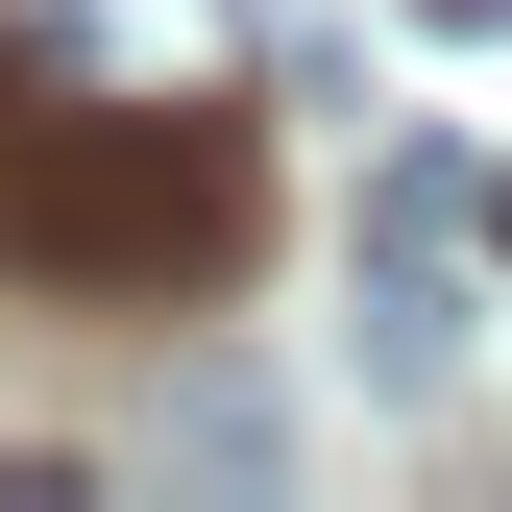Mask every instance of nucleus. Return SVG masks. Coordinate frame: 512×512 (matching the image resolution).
Masks as SVG:
<instances>
[{
    "instance_id": "nucleus-1",
    "label": "nucleus",
    "mask_w": 512,
    "mask_h": 512,
    "mask_svg": "<svg viewBox=\"0 0 512 512\" xmlns=\"http://www.w3.org/2000/svg\"><path fill=\"white\" fill-rule=\"evenodd\" d=\"M269 171H244L220 98H122V74H0V293L74 317H171L244 269Z\"/></svg>"
},
{
    "instance_id": "nucleus-2",
    "label": "nucleus",
    "mask_w": 512,
    "mask_h": 512,
    "mask_svg": "<svg viewBox=\"0 0 512 512\" xmlns=\"http://www.w3.org/2000/svg\"><path fill=\"white\" fill-rule=\"evenodd\" d=\"M439 342H464V147H391V196H366V391H439Z\"/></svg>"
},
{
    "instance_id": "nucleus-3",
    "label": "nucleus",
    "mask_w": 512,
    "mask_h": 512,
    "mask_svg": "<svg viewBox=\"0 0 512 512\" xmlns=\"http://www.w3.org/2000/svg\"><path fill=\"white\" fill-rule=\"evenodd\" d=\"M244 0H0V74H122V98H220Z\"/></svg>"
},
{
    "instance_id": "nucleus-4",
    "label": "nucleus",
    "mask_w": 512,
    "mask_h": 512,
    "mask_svg": "<svg viewBox=\"0 0 512 512\" xmlns=\"http://www.w3.org/2000/svg\"><path fill=\"white\" fill-rule=\"evenodd\" d=\"M415 25H464V49H512V0H415Z\"/></svg>"
},
{
    "instance_id": "nucleus-5",
    "label": "nucleus",
    "mask_w": 512,
    "mask_h": 512,
    "mask_svg": "<svg viewBox=\"0 0 512 512\" xmlns=\"http://www.w3.org/2000/svg\"><path fill=\"white\" fill-rule=\"evenodd\" d=\"M488 244H512V171H488Z\"/></svg>"
}]
</instances>
